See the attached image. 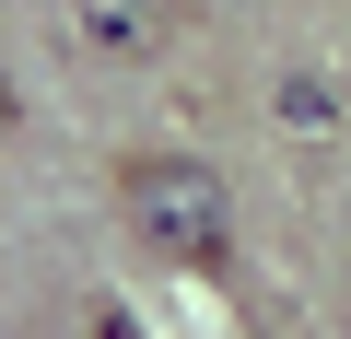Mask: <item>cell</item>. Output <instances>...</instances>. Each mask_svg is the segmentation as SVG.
Masks as SVG:
<instances>
[{
	"instance_id": "cell-1",
	"label": "cell",
	"mask_w": 351,
	"mask_h": 339,
	"mask_svg": "<svg viewBox=\"0 0 351 339\" xmlns=\"http://www.w3.org/2000/svg\"><path fill=\"white\" fill-rule=\"evenodd\" d=\"M117 223L152 269H223L234 258V199L199 152H129L117 164Z\"/></svg>"
},
{
	"instance_id": "cell-2",
	"label": "cell",
	"mask_w": 351,
	"mask_h": 339,
	"mask_svg": "<svg viewBox=\"0 0 351 339\" xmlns=\"http://www.w3.org/2000/svg\"><path fill=\"white\" fill-rule=\"evenodd\" d=\"M82 36H94L106 59H152V47L176 36V0H82Z\"/></svg>"
},
{
	"instance_id": "cell-3",
	"label": "cell",
	"mask_w": 351,
	"mask_h": 339,
	"mask_svg": "<svg viewBox=\"0 0 351 339\" xmlns=\"http://www.w3.org/2000/svg\"><path fill=\"white\" fill-rule=\"evenodd\" d=\"M0 117H12V105H0Z\"/></svg>"
}]
</instances>
